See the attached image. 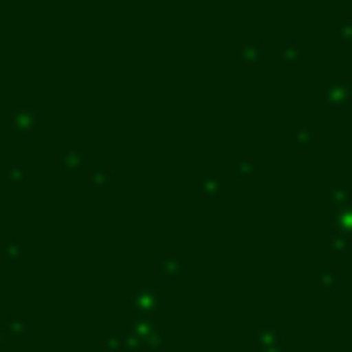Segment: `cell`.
Here are the masks:
<instances>
[{"label":"cell","mask_w":352,"mask_h":352,"mask_svg":"<svg viewBox=\"0 0 352 352\" xmlns=\"http://www.w3.org/2000/svg\"><path fill=\"white\" fill-rule=\"evenodd\" d=\"M179 272H182V263L176 260L173 254H164L158 260V275H161V278H176Z\"/></svg>","instance_id":"7a4b0ae2"},{"label":"cell","mask_w":352,"mask_h":352,"mask_svg":"<svg viewBox=\"0 0 352 352\" xmlns=\"http://www.w3.org/2000/svg\"><path fill=\"white\" fill-rule=\"evenodd\" d=\"M136 303H148L146 309L155 312V309H161V303H164V294H158L155 287H140V291L133 294V306Z\"/></svg>","instance_id":"6da1fadb"}]
</instances>
